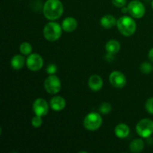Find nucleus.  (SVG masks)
<instances>
[{
  "label": "nucleus",
  "instance_id": "f257e3e1",
  "mask_svg": "<svg viewBox=\"0 0 153 153\" xmlns=\"http://www.w3.org/2000/svg\"><path fill=\"white\" fill-rule=\"evenodd\" d=\"M43 15L47 19L56 20L62 16L64 6L60 0H46L43 8Z\"/></svg>",
  "mask_w": 153,
  "mask_h": 153
},
{
  "label": "nucleus",
  "instance_id": "f03ea898",
  "mask_svg": "<svg viewBox=\"0 0 153 153\" xmlns=\"http://www.w3.org/2000/svg\"><path fill=\"white\" fill-rule=\"evenodd\" d=\"M117 27L121 34L126 37L133 35L136 31L137 24L134 19L128 16H121L117 21Z\"/></svg>",
  "mask_w": 153,
  "mask_h": 153
},
{
  "label": "nucleus",
  "instance_id": "7ed1b4c3",
  "mask_svg": "<svg viewBox=\"0 0 153 153\" xmlns=\"http://www.w3.org/2000/svg\"><path fill=\"white\" fill-rule=\"evenodd\" d=\"M62 29V26H61L58 22H49L43 28V36L48 41H56L61 37Z\"/></svg>",
  "mask_w": 153,
  "mask_h": 153
},
{
  "label": "nucleus",
  "instance_id": "20e7f679",
  "mask_svg": "<svg viewBox=\"0 0 153 153\" xmlns=\"http://www.w3.org/2000/svg\"><path fill=\"white\" fill-rule=\"evenodd\" d=\"M83 124L85 128L88 131H97L102 124V118L99 113L91 112L85 117Z\"/></svg>",
  "mask_w": 153,
  "mask_h": 153
},
{
  "label": "nucleus",
  "instance_id": "39448f33",
  "mask_svg": "<svg viewBox=\"0 0 153 153\" xmlns=\"http://www.w3.org/2000/svg\"><path fill=\"white\" fill-rule=\"evenodd\" d=\"M136 131L140 137L148 138L153 134V121L150 119H143L136 125Z\"/></svg>",
  "mask_w": 153,
  "mask_h": 153
},
{
  "label": "nucleus",
  "instance_id": "423d86ee",
  "mask_svg": "<svg viewBox=\"0 0 153 153\" xmlns=\"http://www.w3.org/2000/svg\"><path fill=\"white\" fill-rule=\"evenodd\" d=\"M44 88L49 94H56L61 91V82L59 78L55 74L50 75L44 82Z\"/></svg>",
  "mask_w": 153,
  "mask_h": 153
},
{
  "label": "nucleus",
  "instance_id": "0eeeda50",
  "mask_svg": "<svg viewBox=\"0 0 153 153\" xmlns=\"http://www.w3.org/2000/svg\"><path fill=\"white\" fill-rule=\"evenodd\" d=\"M128 13L131 16V17L140 19L142 18L145 14V7L142 2L138 0H133L128 4Z\"/></svg>",
  "mask_w": 153,
  "mask_h": 153
},
{
  "label": "nucleus",
  "instance_id": "6e6552de",
  "mask_svg": "<svg viewBox=\"0 0 153 153\" xmlns=\"http://www.w3.org/2000/svg\"><path fill=\"white\" fill-rule=\"evenodd\" d=\"M26 65L28 70L33 72H37L41 70L43 66V59L39 54H30L27 58Z\"/></svg>",
  "mask_w": 153,
  "mask_h": 153
},
{
  "label": "nucleus",
  "instance_id": "1a4fd4ad",
  "mask_svg": "<svg viewBox=\"0 0 153 153\" xmlns=\"http://www.w3.org/2000/svg\"><path fill=\"white\" fill-rule=\"evenodd\" d=\"M111 85L116 88H123L126 85V77L120 71H114L109 76Z\"/></svg>",
  "mask_w": 153,
  "mask_h": 153
},
{
  "label": "nucleus",
  "instance_id": "9d476101",
  "mask_svg": "<svg viewBox=\"0 0 153 153\" xmlns=\"http://www.w3.org/2000/svg\"><path fill=\"white\" fill-rule=\"evenodd\" d=\"M33 111L35 115L43 117L46 116L49 112V105L44 99L38 98L33 103Z\"/></svg>",
  "mask_w": 153,
  "mask_h": 153
},
{
  "label": "nucleus",
  "instance_id": "9b49d317",
  "mask_svg": "<svg viewBox=\"0 0 153 153\" xmlns=\"http://www.w3.org/2000/svg\"><path fill=\"white\" fill-rule=\"evenodd\" d=\"M88 86L93 91H99L103 86V80L99 75H92L88 80Z\"/></svg>",
  "mask_w": 153,
  "mask_h": 153
},
{
  "label": "nucleus",
  "instance_id": "f8f14e48",
  "mask_svg": "<svg viewBox=\"0 0 153 153\" xmlns=\"http://www.w3.org/2000/svg\"><path fill=\"white\" fill-rule=\"evenodd\" d=\"M66 101L64 98L61 96H55L50 100V106L52 110L55 111H60L66 107Z\"/></svg>",
  "mask_w": 153,
  "mask_h": 153
},
{
  "label": "nucleus",
  "instance_id": "ddd939ff",
  "mask_svg": "<svg viewBox=\"0 0 153 153\" xmlns=\"http://www.w3.org/2000/svg\"><path fill=\"white\" fill-rule=\"evenodd\" d=\"M62 26L63 30L66 32H72V31H75L78 26V22L75 18L69 16V17L65 18L62 22Z\"/></svg>",
  "mask_w": 153,
  "mask_h": 153
},
{
  "label": "nucleus",
  "instance_id": "4468645a",
  "mask_svg": "<svg viewBox=\"0 0 153 153\" xmlns=\"http://www.w3.org/2000/svg\"><path fill=\"white\" fill-rule=\"evenodd\" d=\"M129 127H128L126 124L120 123L115 127L114 133L118 138H126V137H128V135L129 134Z\"/></svg>",
  "mask_w": 153,
  "mask_h": 153
},
{
  "label": "nucleus",
  "instance_id": "2eb2a0df",
  "mask_svg": "<svg viewBox=\"0 0 153 153\" xmlns=\"http://www.w3.org/2000/svg\"><path fill=\"white\" fill-rule=\"evenodd\" d=\"M116 19L114 16L111 14H107L103 16L100 19V24L102 26L106 29H110L113 28L115 25H117Z\"/></svg>",
  "mask_w": 153,
  "mask_h": 153
},
{
  "label": "nucleus",
  "instance_id": "dca6fc26",
  "mask_svg": "<svg viewBox=\"0 0 153 153\" xmlns=\"http://www.w3.org/2000/svg\"><path fill=\"white\" fill-rule=\"evenodd\" d=\"M120 49V43L116 40H110L105 45V50L109 55H115Z\"/></svg>",
  "mask_w": 153,
  "mask_h": 153
},
{
  "label": "nucleus",
  "instance_id": "f3484780",
  "mask_svg": "<svg viewBox=\"0 0 153 153\" xmlns=\"http://www.w3.org/2000/svg\"><path fill=\"white\" fill-rule=\"evenodd\" d=\"M143 149H144V142L142 139H134L130 143L129 150L131 152H141L143 150Z\"/></svg>",
  "mask_w": 153,
  "mask_h": 153
},
{
  "label": "nucleus",
  "instance_id": "a211bd4d",
  "mask_svg": "<svg viewBox=\"0 0 153 153\" xmlns=\"http://www.w3.org/2000/svg\"><path fill=\"white\" fill-rule=\"evenodd\" d=\"M25 64V58L22 55H16L12 58L10 61V65L12 68L15 70H19L24 67Z\"/></svg>",
  "mask_w": 153,
  "mask_h": 153
},
{
  "label": "nucleus",
  "instance_id": "6ab92c4d",
  "mask_svg": "<svg viewBox=\"0 0 153 153\" xmlns=\"http://www.w3.org/2000/svg\"><path fill=\"white\" fill-rule=\"evenodd\" d=\"M19 51L24 55H28L32 52V46L28 42H24L19 46Z\"/></svg>",
  "mask_w": 153,
  "mask_h": 153
},
{
  "label": "nucleus",
  "instance_id": "aec40b11",
  "mask_svg": "<svg viewBox=\"0 0 153 153\" xmlns=\"http://www.w3.org/2000/svg\"><path fill=\"white\" fill-rule=\"evenodd\" d=\"M140 68V71L143 73H145V74H149V73H150L153 70L152 65L151 64H149V62L142 63Z\"/></svg>",
  "mask_w": 153,
  "mask_h": 153
},
{
  "label": "nucleus",
  "instance_id": "412c9836",
  "mask_svg": "<svg viewBox=\"0 0 153 153\" xmlns=\"http://www.w3.org/2000/svg\"><path fill=\"white\" fill-rule=\"evenodd\" d=\"M112 110V107L110 103L104 102L100 105V111L103 114H108L110 113Z\"/></svg>",
  "mask_w": 153,
  "mask_h": 153
},
{
  "label": "nucleus",
  "instance_id": "4be33fe9",
  "mask_svg": "<svg viewBox=\"0 0 153 153\" xmlns=\"http://www.w3.org/2000/svg\"><path fill=\"white\" fill-rule=\"evenodd\" d=\"M43 124V120H42L41 117L38 116V115H35V117L32 118L31 120V125L34 127V128H39Z\"/></svg>",
  "mask_w": 153,
  "mask_h": 153
},
{
  "label": "nucleus",
  "instance_id": "5701e85b",
  "mask_svg": "<svg viewBox=\"0 0 153 153\" xmlns=\"http://www.w3.org/2000/svg\"><path fill=\"white\" fill-rule=\"evenodd\" d=\"M145 108L149 114H153V97L149 98L145 103Z\"/></svg>",
  "mask_w": 153,
  "mask_h": 153
},
{
  "label": "nucleus",
  "instance_id": "b1692460",
  "mask_svg": "<svg viewBox=\"0 0 153 153\" xmlns=\"http://www.w3.org/2000/svg\"><path fill=\"white\" fill-rule=\"evenodd\" d=\"M57 70H58L57 66L55 64H51L48 65L47 68H46V73L49 75H53L56 73Z\"/></svg>",
  "mask_w": 153,
  "mask_h": 153
},
{
  "label": "nucleus",
  "instance_id": "393cba45",
  "mask_svg": "<svg viewBox=\"0 0 153 153\" xmlns=\"http://www.w3.org/2000/svg\"><path fill=\"white\" fill-rule=\"evenodd\" d=\"M114 5L117 7H123L126 4V0H111Z\"/></svg>",
  "mask_w": 153,
  "mask_h": 153
},
{
  "label": "nucleus",
  "instance_id": "a878e982",
  "mask_svg": "<svg viewBox=\"0 0 153 153\" xmlns=\"http://www.w3.org/2000/svg\"><path fill=\"white\" fill-rule=\"evenodd\" d=\"M148 58H149V59L152 62H153V48L149 50V54H148Z\"/></svg>",
  "mask_w": 153,
  "mask_h": 153
},
{
  "label": "nucleus",
  "instance_id": "bb28decb",
  "mask_svg": "<svg viewBox=\"0 0 153 153\" xmlns=\"http://www.w3.org/2000/svg\"><path fill=\"white\" fill-rule=\"evenodd\" d=\"M122 13H128V7H122Z\"/></svg>",
  "mask_w": 153,
  "mask_h": 153
},
{
  "label": "nucleus",
  "instance_id": "cd10ccee",
  "mask_svg": "<svg viewBox=\"0 0 153 153\" xmlns=\"http://www.w3.org/2000/svg\"><path fill=\"white\" fill-rule=\"evenodd\" d=\"M151 5H152V8L153 9V0L152 1V4H151Z\"/></svg>",
  "mask_w": 153,
  "mask_h": 153
}]
</instances>
